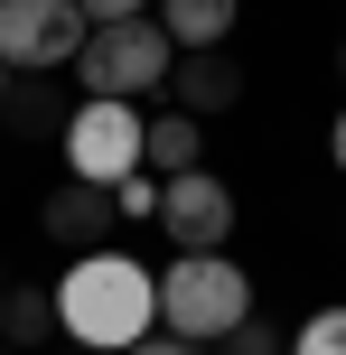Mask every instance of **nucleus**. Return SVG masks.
<instances>
[{
  "mask_svg": "<svg viewBox=\"0 0 346 355\" xmlns=\"http://www.w3.org/2000/svg\"><path fill=\"white\" fill-rule=\"evenodd\" d=\"M168 75H178V37H168L159 19H112V28H94L85 56H75V85L103 94V103H141Z\"/></svg>",
  "mask_w": 346,
  "mask_h": 355,
  "instance_id": "7ed1b4c3",
  "label": "nucleus"
},
{
  "mask_svg": "<svg viewBox=\"0 0 346 355\" xmlns=\"http://www.w3.org/2000/svg\"><path fill=\"white\" fill-rule=\"evenodd\" d=\"M197 150H206L197 112H159V122L141 131V168L159 178V187H168V178H187V168H197Z\"/></svg>",
  "mask_w": 346,
  "mask_h": 355,
  "instance_id": "9d476101",
  "label": "nucleus"
},
{
  "mask_svg": "<svg viewBox=\"0 0 346 355\" xmlns=\"http://www.w3.org/2000/svg\"><path fill=\"white\" fill-rule=\"evenodd\" d=\"M168 94H178V112H234L243 103V66L225 47H197V56H178V75H168Z\"/></svg>",
  "mask_w": 346,
  "mask_h": 355,
  "instance_id": "6e6552de",
  "label": "nucleus"
},
{
  "mask_svg": "<svg viewBox=\"0 0 346 355\" xmlns=\"http://www.w3.org/2000/svg\"><path fill=\"white\" fill-rule=\"evenodd\" d=\"M234 10L243 0H159V28L178 37V56H197V47H225V37H234Z\"/></svg>",
  "mask_w": 346,
  "mask_h": 355,
  "instance_id": "1a4fd4ad",
  "label": "nucleus"
},
{
  "mask_svg": "<svg viewBox=\"0 0 346 355\" xmlns=\"http://www.w3.org/2000/svg\"><path fill=\"white\" fill-rule=\"evenodd\" d=\"M141 112L131 103H103V94H85L75 103V122H66V168L75 178H94V187H122L131 168H141Z\"/></svg>",
  "mask_w": 346,
  "mask_h": 355,
  "instance_id": "39448f33",
  "label": "nucleus"
},
{
  "mask_svg": "<svg viewBox=\"0 0 346 355\" xmlns=\"http://www.w3.org/2000/svg\"><path fill=\"white\" fill-rule=\"evenodd\" d=\"M131 355H206V346H187V337H168V327H159V337H141Z\"/></svg>",
  "mask_w": 346,
  "mask_h": 355,
  "instance_id": "f3484780",
  "label": "nucleus"
},
{
  "mask_svg": "<svg viewBox=\"0 0 346 355\" xmlns=\"http://www.w3.org/2000/svg\"><path fill=\"white\" fill-rule=\"evenodd\" d=\"M0 112H10V131H66V122H75V103L56 94V75H19Z\"/></svg>",
  "mask_w": 346,
  "mask_h": 355,
  "instance_id": "f8f14e48",
  "label": "nucleus"
},
{
  "mask_svg": "<svg viewBox=\"0 0 346 355\" xmlns=\"http://www.w3.org/2000/svg\"><path fill=\"white\" fill-rule=\"evenodd\" d=\"M328 159L346 168V112H337V122H328Z\"/></svg>",
  "mask_w": 346,
  "mask_h": 355,
  "instance_id": "a211bd4d",
  "label": "nucleus"
},
{
  "mask_svg": "<svg viewBox=\"0 0 346 355\" xmlns=\"http://www.w3.org/2000/svg\"><path fill=\"white\" fill-rule=\"evenodd\" d=\"M159 225H168L178 252H225V234H234V187L206 178V168L168 178V187H159Z\"/></svg>",
  "mask_w": 346,
  "mask_h": 355,
  "instance_id": "423d86ee",
  "label": "nucleus"
},
{
  "mask_svg": "<svg viewBox=\"0 0 346 355\" xmlns=\"http://www.w3.org/2000/svg\"><path fill=\"white\" fill-rule=\"evenodd\" d=\"M0 290H10V281H0Z\"/></svg>",
  "mask_w": 346,
  "mask_h": 355,
  "instance_id": "412c9836",
  "label": "nucleus"
},
{
  "mask_svg": "<svg viewBox=\"0 0 346 355\" xmlns=\"http://www.w3.org/2000/svg\"><path fill=\"white\" fill-rule=\"evenodd\" d=\"M75 10H85L94 28H112V19H150V0H75Z\"/></svg>",
  "mask_w": 346,
  "mask_h": 355,
  "instance_id": "dca6fc26",
  "label": "nucleus"
},
{
  "mask_svg": "<svg viewBox=\"0 0 346 355\" xmlns=\"http://www.w3.org/2000/svg\"><path fill=\"white\" fill-rule=\"evenodd\" d=\"M291 355H346V309H318V318L291 337Z\"/></svg>",
  "mask_w": 346,
  "mask_h": 355,
  "instance_id": "4468645a",
  "label": "nucleus"
},
{
  "mask_svg": "<svg viewBox=\"0 0 346 355\" xmlns=\"http://www.w3.org/2000/svg\"><path fill=\"white\" fill-rule=\"evenodd\" d=\"M56 318L85 355H131L159 337V271H141L131 252H75V271L56 281Z\"/></svg>",
  "mask_w": 346,
  "mask_h": 355,
  "instance_id": "f257e3e1",
  "label": "nucleus"
},
{
  "mask_svg": "<svg viewBox=\"0 0 346 355\" xmlns=\"http://www.w3.org/2000/svg\"><path fill=\"white\" fill-rule=\"evenodd\" d=\"M253 318V281H243L225 252H178V262L159 271V327L187 346H216L234 337V327Z\"/></svg>",
  "mask_w": 346,
  "mask_h": 355,
  "instance_id": "f03ea898",
  "label": "nucleus"
},
{
  "mask_svg": "<svg viewBox=\"0 0 346 355\" xmlns=\"http://www.w3.org/2000/svg\"><path fill=\"white\" fill-rule=\"evenodd\" d=\"M37 225H47V243H66V252H103V234L122 225V206H112V187H94V178H66V187L37 206Z\"/></svg>",
  "mask_w": 346,
  "mask_h": 355,
  "instance_id": "0eeeda50",
  "label": "nucleus"
},
{
  "mask_svg": "<svg viewBox=\"0 0 346 355\" xmlns=\"http://www.w3.org/2000/svg\"><path fill=\"white\" fill-rule=\"evenodd\" d=\"M112 206H122V215H159V178H150V168H131L122 187H112Z\"/></svg>",
  "mask_w": 346,
  "mask_h": 355,
  "instance_id": "2eb2a0df",
  "label": "nucleus"
},
{
  "mask_svg": "<svg viewBox=\"0 0 346 355\" xmlns=\"http://www.w3.org/2000/svg\"><path fill=\"white\" fill-rule=\"evenodd\" d=\"M10 85H19V66H0V103H10Z\"/></svg>",
  "mask_w": 346,
  "mask_h": 355,
  "instance_id": "6ab92c4d",
  "label": "nucleus"
},
{
  "mask_svg": "<svg viewBox=\"0 0 346 355\" xmlns=\"http://www.w3.org/2000/svg\"><path fill=\"white\" fill-rule=\"evenodd\" d=\"M337 66H346V56H337Z\"/></svg>",
  "mask_w": 346,
  "mask_h": 355,
  "instance_id": "aec40b11",
  "label": "nucleus"
},
{
  "mask_svg": "<svg viewBox=\"0 0 346 355\" xmlns=\"http://www.w3.org/2000/svg\"><path fill=\"white\" fill-rule=\"evenodd\" d=\"M85 37H94V19L75 0H0V66H19V75L75 66Z\"/></svg>",
  "mask_w": 346,
  "mask_h": 355,
  "instance_id": "20e7f679",
  "label": "nucleus"
},
{
  "mask_svg": "<svg viewBox=\"0 0 346 355\" xmlns=\"http://www.w3.org/2000/svg\"><path fill=\"white\" fill-rule=\"evenodd\" d=\"M56 327H66V318H56V290H28V281L0 290V337H10V346H47Z\"/></svg>",
  "mask_w": 346,
  "mask_h": 355,
  "instance_id": "9b49d317",
  "label": "nucleus"
},
{
  "mask_svg": "<svg viewBox=\"0 0 346 355\" xmlns=\"http://www.w3.org/2000/svg\"><path fill=\"white\" fill-rule=\"evenodd\" d=\"M206 355H291V337H281L272 318H243L234 337H216V346H206Z\"/></svg>",
  "mask_w": 346,
  "mask_h": 355,
  "instance_id": "ddd939ff",
  "label": "nucleus"
}]
</instances>
